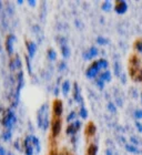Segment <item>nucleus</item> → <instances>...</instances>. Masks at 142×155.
<instances>
[{"instance_id":"1","label":"nucleus","mask_w":142,"mask_h":155,"mask_svg":"<svg viewBox=\"0 0 142 155\" xmlns=\"http://www.w3.org/2000/svg\"><path fill=\"white\" fill-rule=\"evenodd\" d=\"M62 111L63 103L60 99H55L51 103V119L50 131L48 135V153L58 152L59 141L62 131Z\"/></svg>"},{"instance_id":"2","label":"nucleus","mask_w":142,"mask_h":155,"mask_svg":"<svg viewBox=\"0 0 142 155\" xmlns=\"http://www.w3.org/2000/svg\"><path fill=\"white\" fill-rule=\"evenodd\" d=\"M96 132H97V126H96L94 122L89 121V122L86 124V126H84V132H83L86 144H89V143L93 142L94 136H96Z\"/></svg>"},{"instance_id":"3","label":"nucleus","mask_w":142,"mask_h":155,"mask_svg":"<svg viewBox=\"0 0 142 155\" xmlns=\"http://www.w3.org/2000/svg\"><path fill=\"white\" fill-rule=\"evenodd\" d=\"M97 154V145L94 144V142L86 144V152L84 155H96Z\"/></svg>"},{"instance_id":"4","label":"nucleus","mask_w":142,"mask_h":155,"mask_svg":"<svg viewBox=\"0 0 142 155\" xmlns=\"http://www.w3.org/2000/svg\"><path fill=\"white\" fill-rule=\"evenodd\" d=\"M58 155H74V154L71 152L70 150L67 149V147H62V149H60V151L58 152Z\"/></svg>"}]
</instances>
